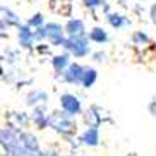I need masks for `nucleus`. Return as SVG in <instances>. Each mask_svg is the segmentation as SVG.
<instances>
[{
  "mask_svg": "<svg viewBox=\"0 0 156 156\" xmlns=\"http://www.w3.org/2000/svg\"><path fill=\"white\" fill-rule=\"evenodd\" d=\"M64 46L67 48V50L72 51L76 57H84V55H87V51H89L87 40L83 36V34H79V36H70L69 40L64 41Z\"/></svg>",
  "mask_w": 156,
  "mask_h": 156,
  "instance_id": "obj_1",
  "label": "nucleus"
},
{
  "mask_svg": "<svg viewBox=\"0 0 156 156\" xmlns=\"http://www.w3.org/2000/svg\"><path fill=\"white\" fill-rule=\"evenodd\" d=\"M48 120H50L51 127L57 129V130H58V132H62V134H69V132H72V130H74L72 120H69L64 113H55V115H51Z\"/></svg>",
  "mask_w": 156,
  "mask_h": 156,
  "instance_id": "obj_2",
  "label": "nucleus"
},
{
  "mask_svg": "<svg viewBox=\"0 0 156 156\" xmlns=\"http://www.w3.org/2000/svg\"><path fill=\"white\" fill-rule=\"evenodd\" d=\"M60 103H62V108L65 110V113L67 115H77L79 112H81V103H79V100L76 96H72V94H62V98H60Z\"/></svg>",
  "mask_w": 156,
  "mask_h": 156,
  "instance_id": "obj_3",
  "label": "nucleus"
},
{
  "mask_svg": "<svg viewBox=\"0 0 156 156\" xmlns=\"http://www.w3.org/2000/svg\"><path fill=\"white\" fill-rule=\"evenodd\" d=\"M83 76H84V69L79 64H72L69 65L67 70H64V81H67V83L83 84Z\"/></svg>",
  "mask_w": 156,
  "mask_h": 156,
  "instance_id": "obj_4",
  "label": "nucleus"
},
{
  "mask_svg": "<svg viewBox=\"0 0 156 156\" xmlns=\"http://www.w3.org/2000/svg\"><path fill=\"white\" fill-rule=\"evenodd\" d=\"M62 26L60 24H55L51 23L46 26V36H48V40H50L53 45H64V34H62Z\"/></svg>",
  "mask_w": 156,
  "mask_h": 156,
  "instance_id": "obj_5",
  "label": "nucleus"
},
{
  "mask_svg": "<svg viewBox=\"0 0 156 156\" xmlns=\"http://www.w3.org/2000/svg\"><path fill=\"white\" fill-rule=\"evenodd\" d=\"M29 28H31L29 24L19 26V41H21V45H23L24 48H29V46L33 45V41H34V33Z\"/></svg>",
  "mask_w": 156,
  "mask_h": 156,
  "instance_id": "obj_6",
  "label": "nucleus"
},
{
  "mask_svg": "<svg viewBox=\"0 0 156 156\" xmlns=\"http://www.w3.org/2000/svg\"><path fill=\"white\" fill-rule=\"evenodd\" d=\"M65 31L69 33L70 36H79V34H84V23L81 19H70L67 26H65Z\"/></svg>",
  "mask_w": 156,
  "mask_h": 156,
  "instance_id": "obj_7",
  "label": "nucleus"
},
{
  "mask_svg": "<svg viewBox=\"0 0 156 156\" xmlns=\"http://www.w3.org/2000/svg\"><path fill=\"white\" fill-rule=\"evenodd\" d=\"M83 142L86 144V146H98V142H100V134H98V129L96 127L87 129L86 132L83 134Z\"/></svg>",
  "mask_w": 156,
  "mask_h": 156,
  "instance_id": "obj_8",
  "label": "nucleus"
},
{
  "mask_svg": "<svg viewBox=\"0 0 156 156\" xmlns=\"http://www.w3.org/2000/svg\"><path fill=\"white\" fill-rule=\"evenodd\" d=\"M50 7H51L53 12H57V14H62V16L70 14V4H67L65 0H51Z\"/></svg>",
  "mask_w": 156,
  "mask_h": 156,
  "instance_id": "obj_9",
  "label": "nucleus"
},
{
  "mask_svg": "<svg viewBox=\"0 0 156 156\" xmlns=\"http://www.w3.org/2000/svg\"><path fill=\"white\" fill-rule=\"evenodd\" d=\"M98 74L94 69H87L84 70V76H83V86L84 87H91L93 84H94V81H96Z\"/></svg>",
  "mask_w": 156,
  "mask_h": 156,
  "instance_id": "obj_10",
  "label": "nucleus"
},
{
  "mask_svg": "<svg viewBox=\"0 0 156 156\" xmlns=\"http://www.w3.org/2000/svg\"><path fill=\"white\" fill-rule=\"evenodd\" d=\"M21 142H23L26 147L33 149V151H38V141H36L34 136H31V134H21Z\"/></svg>",
  "mask_w": 156,
  "mask_h": 156,
  "instance_id": "obj_11",
  "label": "nucleus"
},
{
  "mask_svg": "<svg viewBox=\"0 0 156 156\" xmlns=\"http://www.w3.org/2000/svg\"><path fill=\"white\" fill-rule=\"evenodd\" d=\"M67 64H69V55H57L55 58H53V69H55L57 72H64Z\"/></svg>",
  "mask_w": 156,
  "mask_h": 156,
  "instance_id": "obj_12",
  "label": "nucleus"
},
{
  "mask_svg": "<svg viewBox=\"0 0 156 156\" xmlns=\"http://www.w3.org/2000/svg\"><path fill=\"white\" fill-rule=\"evenodd\" d=\"M89 40H93V41H96V43H103V41L108 40V36H106V33L101 28H94L89 33Z\"/></svg>",
  "mask_w": 156,
  "mask_h": 156,
  "instance_id": "obj_13",
  "label": "nucleus"
},
{
  "mask_svg": "<svg viewBox=\"0 0 156 156\" xmlns=\"http://www.w3.org/2000/svg\"><path fill=\"white\" fill-rule=\"evenodd\" d=\"M33 119H34V124L38 125V127H46L48 125V122L50 120L45 117V113H43V110H34V113H33Z\"/></svg>",
  "mask_w": 156,
  "mask_h": 156,
  "instance_id": "obj_14",
  "label": "nucleus"
},
{
  "mask_svg": "<svg viewBox=\"0 0 156 156\" xmlns=\"http://www.w3.org/2000/svg\"><path fill=\"white\" fill-rule=\"evenodd\" d=\"M86 120H87V124H89V127H98V124H100V117H98V113H96V108L87 110Z\"/></svg>",
  "mask_w": 156,
  "mask_h": 156,
  "instance_id": "obj_15",
  "label": "nucleus"
},
{
  "mask_svg": "<svg viewBox=\"0 0 156 156\" xmlns=\"http://www.w3.org/2000/svg\"><path fill=\"white\" fill-rule=\"evenodd\" d=\"M108 21H110V24L113 26V28H120V26H124V24L127 23V21L119 14H110L108 16Z\"/></svg>",
  "mask_w": 156,
  "mask_h": 156,
  "instance_id": "obj_16",
  "label": "nucleus"
},
{
  "mask_svg": "<svg viewBox=\"0 0 156 156\" xmlns=\"http://www.w3.org/2000/svg\"><path fill=\"white\" fill-rule=\"evenodd\" d=\"M2 14L5 16V21H7V23L9 24H16V26H19V19H17V16L16 14H12V12H10L9 9H5V7H2Z\"/></svg>",
  "mask_w": 156,
  "mask_h": 156,
  "instance_id": "obj_17",
  "label": "nucleus"
},
{
  "mask_svg": "<svg viewBox=\"0 0 156 156\" xmlns=\"http://www.w3.org/2000/svg\"><path fill=\"white\" fill-rule=\"evenodd\" d=\"M45 101L46 100V94L43 91H38V93H31L28 96V105H33V103H36V101Z\"/></svg>",
  "mask_w": 156,
  "mask_h": 156,
  "instance_id": "obj_18",
  "label": "nucleus"
},
{
  "mask_svg": "<svg viewBox=\"0 0 156 156\" xmlns=\"http://www.w3.org/2000/svg\"><path fill=\"white\" fill-rule=\"evenodd\" d=\"M28 24H29V26H34V28H40V26L43 24V16L41 14L33 16V17L28 21Z\"/></svg>",
  "mask_w": 156,
  "mask_h": 156,
  "instance_id": "obj_19",
  "label": "nucleus"
},
{
  "mask_svg": "<svg viewBox=\"0 0 156 156\" xmlns=\"http://www.w3.org/2000/svg\"><path fill=\"white\" fill-rule=\"evenodd\" d=\"M46 36V28H38L36 31H34V40H43V38Z\"/></svg>",
  "mask_w": 156,
  "mask_h": 156,
  "instance_id": "obj_20",
  "label": "nucleus"
},
{
  "mask_svg": "<svg viewBox=\"0 0 156 156\" xmlns=\"http://www.w3.org/2000/svg\"><path fill=\"white\" fill-rule=\"evenodd\" d=\"M134 41L136 43H146L147 36L146 34H142V33H136V34H134Z\"/></svg>",
  "mask_w": 156,
  "mask_h": 156,
  "instance_id": "obj_21",
  "label": "nucleus"
},
{
  "mask_svg": "<svg viewBox=\"0 0 156 156\" xmlns=\"http://www.w3.org/2000/svg\"><path fill=\"white\" fill-rule=\"evenodd\" d=\"M84 2H86L87 7H96V5L101 4V0H84Z\"/></svg>",
  "mask_w": 156,
  "mask_h": 156,
  "instance_id": "obj_22",
  "label": "nucleus"
},
{
  "mask_svg": "<svg viewBox=\"0 0 156 156\" xmlns=\"http://www.w3.org/2000/svg\"><path fill=\"white\" fill-rule=\"evenodd\" d=\"M103 58H105V53H96L94 55V60H98V62H101Z\"/></svg>",
  "mask_w": 156,
  "mask_h": 156,
  "instance_id": "obj_23",
  "label": "nucleus"
},
{
  "mask_svg": "<svg viewBox=\"0 0 156 156\" xmlns=\"http://www.w3.org/2000/svg\"><path fill=\"white\" fill-rule=\"evenodd\" d=\"M151 16H153V21H154V24H156V5H153V9H151Z\"/></svg>",
  "mask_w": 156,
  "mask_h": 156,
  "instance_id": "obj_24",
  "label": "nucleus"
},
{
  "mask_svg": "<svg viewBox=\"0 0 156 156\" xmlns=\"http://www.w3.org/2000/svg\"><path fill=\"white\" fill-rule=\"evenodd\" d=\"M151 112H153V113L156 115V101H154V103H153V105H151Z\"/></svg>",
  "mask_w": 156,
  "mask_h": 156,
  "instance_id": "obj_25",
  "label": "nucleus"
}]
</instances>
